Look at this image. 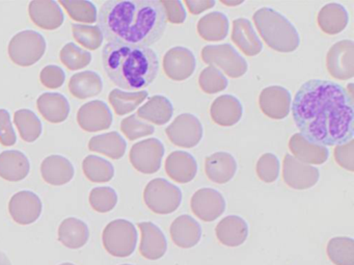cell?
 Here are the masks:
<instances>
[{"mask_svg": "<svg viewBox=\"0 0 354 265\" xmlns=\"http://www.w3.org/2000/svg\"><path fill=\"white\" fill-rule=\"evenodd\" d=\"M292 116L300 134L312 144L339 146L353 138V98L335 82H304L296 93Z\"/></svg>", "mask_w": 354, "mask_h": 265, "instance_id": "1", "label": "cell"}, {"mask_svg": "<svg viewBox=\"0 0 354 265\" xmlns=\"http://www.w3.org/2000/svg\"><path fill=\"white\" fill-rule=\"evenodd\" d=\"M98 24L109 43L149 47L160 40L167 20L160 0H109Z\"/></svg>", "mask_w": 354, "mask_h": 265, "instance_id": "2", "label": "cell"}, {"mask_svg": "<svg viewBox=\"0 0 354 265\" xmlns=\"http://www.w3.org/2000/svg\"><path fill=\"white\" fill-rule=\"evenodd\" d=\"M105 73L113 84L129 91L150 86L159 72V59L149 47L107 43L102 51Z\"/></svg>", "mask_w": 354, "mask_h": 265, "instance_id": "3", "label": "cell"}, {"mask_svg": "<svg viewBox=\"0 0 354 265\" xmlns=\"http://www.w3.org/2000/svg\"><path fill=\"white\" fill-rule=\"evenodd\" d=\"M254 21L263 41L273 51L289 53L299 47L300 37L295 26L275 10H258L254 13Z\"/></svg>", "mask_w": 354, "mask_h": 265, "instance_id": "4", "label": "cell"}, {"mask_svg": "<svg viewBox=\"0 0 354 265\" xmlns=\"http://www.w3.org/2000/svg\"><path fill=\"white\" fill-rule=\"evenodd\" d=\"M138 237L136 226L131 221L115 219L103 231V246L111 256L126 258L131 256L136 250Z\"/></svg>", "mask_w": 354, "mask_h": 265, "instance_id": "5", "label": "cell"}, {"mask_svg": "<svg viewBox=\"0 0 354 265\" xmlns=\"http://www.w3.org/2000/svg\"><path fill=\"white\" fill-rule=\"evenodd\" d=\"M144 201L147 207L156 214H171L181 205L182 192L167 180L156 178L145 188Z\"/></svg>", "mask_w": 354, "mask_h": 265, "instance_id": "6", "label": "cell"}, {"mask_svg": "<svg viewBox=\"0 0 354 265\" xmlns=\"http://www.w3.org/2000/svg\"><path fill=\"white\" fill-rule=\"evenodd\" d=\"M46 51V41L35 30H24L13 37L9 44V55L14 64L30 67L38 63Z\"/></svg>", "mask_w": 354, "mask_h": 265, "instance_id": "7", "label": "cell"}, {"mask_svg": "<svg viewBox=\"0 0 354 265\" xmlns=\"http://www.w3.org/2000/svg\"><path fill=\"white\" fill-rule=\"evenodd\" d=\"M201 55L204 63L221 69L231 78L242 77L248 69L245 59L229 44L208 45Z\"/></svg>", "mask_w": 354, "mask_h": 265, "instance_id": "8", "label": "cell"}, {"mask_svg": "<svg viewBox=\"0 0 354 265\" xmlns=\"http://www.w3.org/2000/svg\"><path fill=\"white\" fill-rule=\"evenodd\" d=\"M165 155V146L158 138H148L133 145L129 159L136 171L142 174H154L159 171Z\"/></svg>", "mask_w": 354, "mask_h": 265, "instance_id": "9", "label": "cell"}, {"mask_svg": "<svg viewBox=\"0 0 354 265\" xmlns=\"http://www.w3.org/2000/svg\"><path fill=\"white\" fill-rule=\"evenodd\" d=\"M167 138L176 146L194 148L203 138V125L192 113H182L165 129Z\"/></svg>", "mask_w": 354, "mask_h": 265, "instance_id": "10", "label": "cell"}, {"mask_svg": "<svg viewBox=\"0 0 354 265\" xmlns=\"http://www.w3.org/2000/svg\"><path fill=\"white\" fill-rule=\"evenodd\" d=\"M326 67L335 80H351L354 76V43L343 40L333 45L327 53Z\"/></svg>", "mask_w": 354, "mask_h": 265, "instance_id": "11", "label": "cell"}, {"mask_svg": "<svg viewBox=\"0 0 354 265\" xmlns=\"http://www.w3.org/2000/svg\"><path fill=\"white\" fill-rule=\"evenodd\" d=\"M319 170L306 165L295 157L286 154L283 163V178L285 183L293 190H304L316 185L319 180Z\"/></svg>", "mask_w": 354, "mask_h": 265, "instance_id": "12", "label": "cell"}, {"mask_svg": "<svg viewBox=\"0 0 354 265\" xmlns=\"http://www.w3.org/2000/svg\"><path fill=\"white\" fill-rule=\"evenodd\" d=\"M192 212L204 221H213L223 214L225 200L221 192L213 188L196 190L190 201Z\"/></svg>", "mask_w": 354, "mask_h": 265, "instance_id": "13", "label": "cell"}, {"mask_svg": "<svg viewBox=\"0 0 354 265\" xmlns=\"http://www.w3.org/2000/svg\"><path fill=\"white\" fill-rule=\"evenodd\" d=\"M196 61L194 53L185 47H174L163 57V70L167 77L183 82L194 74Z\"/></svg>", "mask_w": 354, "mask_h": 265, "instance_id": "14", "label": "cell"}, {"mask_svg": "<svg viewBox=\"0 0 354 265\" xmlns=\"http://www.w3.org/2000/svg\"><path fill=\"white\" fill-rule=\"evenodd\" d=\"M42 208V202L38 194L30 190L17 192L9 203L10 214L19 225H30L38 221Z\"/></svg>", "mask_w": 354, "mask_h": 265, "instance_id": "15", "label": "cell"}, {"mask_svg": "<svg viewBox=\"0 0 354 265\" xmlns=\"http://www.w3.org/2000/svg\"><path fill=\"white\" fill-rule=\"evenodd\" d=\"M291 101V93L279 86L264 89L259 97L261 111L273 120L285 119L289 115Z\"/></svg>", "mask_w": 354, "mask_h": 265, "instance_id": "16", "label": "cell"}, {"mask_svg": "<svg viewBox=\"0 0 354 265\" xmlns=\"http://www.w3.org/2000/svg\"><path fill=\"white\" fill-rule=\"evenodd\" d=\"M77 122L84 131H102L109 129L113 124V113L103 101H91L80 107Z\"/></svg>", "mask_w": 354, "mask_h": 265, "instance_id": "17", "label": "cell"}, {"mask_svg": "<svg viewBox=\"0 0 354 265\" xmlns=\"http://www.w3.org/2000/svg\"><path fill=\"white\" fill-rule=\"evenodd\" d=\"M142 234L140 253L148 260H159L167 250V241L160 228L151 221L138 223Z\"/></svg>", "mask_w": 354, "mask_h": 265, "instance_id": "18", "label": "cell"}, {"mask_svg": "<svg viewBox=\"0 0 354 265\" xmlns=\"http://www.w3.org/2000/svg\"><path fill=\"white\" fill-rule=\"evenodd\" d=\"M32 21L40 28L53 30L62 26L64 14L55 0H35L28 7Z\"/></svg>", "mask_w": 354, "mask_h": 265, "instance_id": "19", "label": "cell"}, {"mask_svg": "<svg viewBox=\"0 0 354 265\" xmlns=\"http://www.w3.org/2000/svg\"><path fill=\"white\" fill-rule=\"evenodd\" d=\"M165 172L167 176L178 183L192 181L198 173L196 158L185 151L171 152L165 161Z\"/></svg>", "mask_w": 354, "mask_h": 265, "instance_id": "20", "label": "cell"}, {"mask_svg": "<svg viewBox=\"0 0 354 265\" xmlns=\"http://www.w3.org/2000/svg\"><path fill=\"white\" fill-rule=\"evenodd\" d=\"M171 237L176 246L182 248H190L196 246L202 237V228L200 223L190 217L183 214L175 219L171 223Z\"/></svg>", "mask_w": 354, "mask_h": 265, "instance_id": "21", "label": "cell"}, {"mask_svg": "<svg viewBox=\"0 0 354 265\" xmlns=\"http://www.w3.org/2000/svg\"><path fill=\"white\" fill-rule=\"evenodd\" d=\"M237 163L233 155L216 152L209 155L205 161L207 177L215 183L225 184L231 181L237 172Z\"/></svg>", "mask_w": 354, "mask_h": 265, "instance_id": "22", "label": "cell"}, {"mask_svg": "<svg viewBox=\"0 0 354 265\" xmlns=\"http://www.w3.org/2000/svg\"><path fill=\"white\" fill-rule=\"evenodd\" d=\"M243 109L241 102L232 95H223L213 101L210 115L213 122L223 127H231L241 120Z\"/></svg>", "mask_w": 354, "mask_h": 265, "instance_id": "23", "label": "cell"}, {"mask_svg": "<svg viewBox=\"0 0 354 265\" xmlns=\"http://www.w3.org/2000/svg\"><path fill=\"white\" fill-rule=\"evenodd\" d=\"M215 233L221 244L236 248L243 244L248 239V225L242 217L229 215L217 223Z\"/></svg>", "mask_w": 354, "mask_h": 265, "instance_id": "24", "label": "cell"}, {"mask_svg": "<svg viewBox=\"0 0 354 265\" xmlns=\"http://www.w3.org/2000/svg\"><path fill=\"white\" fill-rule=\"evenodd\" d=\"M232 41L248 57L258 55L263 49L262 42L254 32L252 22L245 18L234 20Z\"/></svg>", "mask_w": 354, "mask_h": 265, "instance_id": "25", "label": "cell"}, {"mask_svg": "<svg viewBox=\"0 0 354 265\" xmlns=\"http://www.w3.org/2000/svg\"><path fill=\"white\" fill-rule=\"evenodd\" d=\"M43 179L51 185L67 184L74 177V167L71 161L59 155L46 157L41 165Z\"/></svg>", "mask_w": 354, "mask_h": 265, "instance_id": "26", "label": "cell"}, {"mask_svg": "<svg viewBox=\"0 0 354 265\" xmlns=\"http://www.w3.org/2000/svg\"><path fill=\"white\" fill-rule=\"evenodd\" d=\"M289 148L297 161L306 165H322L328 159V149L312 144L300 134L290 138Z\"/></svg>", "mask_w": 354, "mask_h": 265, "instance_id": "27", "label": "cell"}, {"mask_svg": "<svg viewBox=\"0 0 354 265\" xmlns=\"http://www.w3.org/2000/svg\"><path fill=\"white\" fill-rule=\"evenodd\" d=\"M30 161L24 153L17 150L5 151L0 154V177L10 182H17L28 177Z\"/></svg>", "mask_w": 354, "mask_h": 265, "instance_id": "28", "label": "cell"}, {"mask_svg": "<svg viewBox=\"0 0 354 265\" xmlns=\"http://www.w3.org/2000/svg\"><path fill=\"white\" fill-rule=\"evenodd\" d=\"M39 111L46 121L57 124L67 120L70 104L67 98L59 93H44L37 101Z\"/></svg>", "mask_w": 354, "mask_h": 265, "instance_id": "29", "label": "cell"}, {"mask_svg": "<svg viewBox=\"0 0 354 265\" xmlns=\"http://www.w3.org/2000/svg\"><path fill=\"white\" fill-rule=\"evenodd\" d=\"M317 22L323 33L329 36H335L345 30L349 22V15L343 6L328 3L319 12Z\"/></svg>", "mask_w": 354, "mask_h": 265, "instance_id": "30", "label": "cell"}, {"mask_svg": "<svg viewBox=\"0 0 354 265\" xmlns=\"http://www.w3.org/2000/svg\"><path fill=\"white\" fill-rule=\"evenodd\" d=\"M174 107L167 97L156 95L151 97L138 111V117L155 125H165L173 117Z\"/></svg>", "mask_w": 354, "mask_h": 265, "instance_id": "31", "label": "cell"}, {"mask_svg": "<svg viewBox=\"0 0 354 265\" xmlns=\"http://www.w3.org/2000/svg\"><path fill=\"white\" fill-rule=\"evenodd\" d=\"M90 238L88 225L82 219L69 217L59 228V240L68 248H82Z\"/></svg>", "mask_w": 354, "mask_h": 265, "instance_id": "32", "label": "cell"}, {"mask_svg": "<svg viewBox=\"0 0 354 265\" xmlns=\"http://www.w3.org/2000/svg\"><path fill=\"white\" fill-rule=\"evenodd\" d=\"M103 82L96 72L84 71L74 74L69 82V91L72 96L84 100L100 94Z\"/></svg>", "mask_w": 354, "mask_h": 265, "instance_id": "33", "label": "cell"}, {"mask_svg": "<svg viewBox=\"0 0 354 265\" xmlns=\"http://www.w3.org/2000/svg\"><path fill=\"white\" fill-rule=\"evenodd\" d=\"M229 28L227 16L219 12H213L201 18L198 24V33L203 40L217 42L227 38Z\"/></svg>", "mask_w": 354, "mask_h": 265, "instance_id": "34", "label": "cell"}, {"mask_svg": "<svg viewBox=\"0 0 354 265\" xmlns=\"http://www.w3.org/2000/svg\"><path fill=\"white\" fill-rule=\"evenodd\" d=\"M126 148H127L126 140L117 131L94 136L88 143V149L91 151L101 153L115 161L124 156Z\"/></svg>", "mask_w": 354, "mask_h": 265, "instance_id": "35", "label": "cell"}, {"mask_svg": "<svg viewBox=\"0 0 354 265\" xmlns=\"http://www.w3.org/2000/svg\"><path fill=\"white\" fill-rule=\"evenodd\" d=\"M82 171L90 181L104 183L115 176L113 165L106 159L96 155H88L82 161Z\"/></svg>", "mask_w": 354, "mask_h": 265, "instance_id": "36", "label": "cell"}, {"mask_svg": "<svg viewBox=\"0 0 354 265\" xmlns=\"http://www.w3.org/2000/svg\"><path fill=\"white\" fill-rule=\"evenodd\" d=\"M147 97H148L147 91L130 93L115 89L111 91L109 99L115 113L119 116H125L140 107L146 100Z\"/></svg>", "mask_w": 354, "mask_h": 265, "instance_id": "37", "label": "cell"}, {"mask_svg": "<svg viewBox=\"0 0 354 265\" xmlns=\"http://www.w3.org/2000/svg\"><path fill=\"white\" fill-rule=\"evenodd\" d=\"M326 253L335 265H354V240L351 237L331 238L327 244Z\"/></svg>", "mask_w": 354, "mask_h": 265, "instance_id": "38", "label": "cell"}, {"mask_svg": "<svg viewBox=\"0 0 354 265\" xmlns=\"http://www.w3.org/2000/svg\"><path fill=\"white\" fill-rule=\"evenodd\" d=\"M14 122L24 142L34 143L42 134V123L38 116L30 109H20L16 111Z\"/></svg>", "mask_w": 354, "mask_h": 265, "instance_id": "39", "label": "cell"}, {"mask_svg": "<svg viewBox=\"0 0 354 265\" xmlns=\"http://www.w3.org/2000/svg\"><path fill=\"white\" fill-rule=\"evenodd\" d=\"M59 57H61L62 63L72 71L84 69V67L90 65L91 61H92L91 53L74 43H68L67 45H65L62 49Z\"/></svg>", "mask_w": 354, "mask_h": 265, "instance_id": "40", "label": "cell"}, {"mask_svg": "<svg viewBox=\"0 0 354 265\" xmlns=\"http://www.w3.org/2000/svg\"><path fill=\"white\" fill-rule=\"evenodd\" d=\"M62 6L65 8L70 18L74 21L82 24H94L97 20L96 7L88 0H76V1H61Z\"/></svg>", "mask_w": 354, "mask_h": 265, "instance_id": "41", "label": "cell"}, {"mask_svg": "<svg viewBox=\"0 0 354 265\" xmlns=\"http://www.w3.org/2000/svg\"><path fill=\"white\" fill-rule=\"evenodd\" d=\"M198 84L202 89L203 92L206 94H216L227 88V77L225 74L217 69V68L209 66L206 69L201 72L200 77H198Z\"/></svg>", "mask_w": 354, "mask_h": 265, "instance_id": "42", "label": "cell"}, {"mask_svg": "<svg viewBox=\"0 0 354 265\" xmlns=\"http://www.w3.org/2000/svg\"><path fill=\"white\" fill-rule=\"evenodd\" d=\"M72 33L76 42L90 51H97L103 42V35L98 26L73 24Z\"/></svg>", "mask_w": 354, "mask_h": 265, "instance_id": "43", "label": "cell"}, {"mask_svg": "<svg viewBox=\"0 0 354 265\" xmlns=\"http://www.w3.org/2000/svg\"><path fill=\"white\" fill-rule=\"evenodd\" d=\"M88 200L95 211L106 213L113 210L117 205L118 194L113 188L103 186V188H94L91 192Z\"/></svg>", "mask_w": 354, "mask_h": 265, "instance_id": "44", "label": "cell"}, {"mask_svg": "<svg viewBox=\"0 0 354 265\" xmlns=\"http://www.w3.org/2000/svg\"><path fill=\"white\" fill-rule=\"evenodd\" d=\"M121 130L130 140L151 136L155 131L154 126L140 119L136 115H131L124 119L121 123Z\"/></svg>", "mask_w": 354, "mask_h": 265, "instance_id": "45", "label": "cell"}, {"mask_svg": "<svg viewBox=\"0 0 354 265\" xmlns=\"http://www.w3.org/2000/svg\"><path fill=\"white\" fill-rule=\"evenodd\" d=\"M279 161L274 154L266 153L257 163V174L263 182L272 183L279 178Z\"/></svg>", "mask_w": 354, "mask_h": 265, "instance_id": "46", "label": "cell"}, {"mask_svg": "<svg viewBox=\"0 0 354 265\" xmlns=\"http://www.w3.org/2000/svg\"><path fill=\"white\" fill-rule=\"evenodd\" d=\"M65 72L61 67L55 65L47 66L40 74V80L43 86L51 90L61 88L65 82Z\"/></svg>", "mask_w": 354, "mask_h": 265, "instance_id": "47", "label": "cell"}, {"mask_svg": "<svg viewBox=\"0 0 354 265\" xmlns=\"http://www.w3.org/2000/svg\"><path fill=\"white\" fill-rule=\"evenodd\" d=\"M17 140L15 130L12 125L9 111L0 109V143L6 147L14 146Z\"/></svg>", "mask_w": 354, "mask_h": 265, "instance_id": "48", "label": "cell"}, {"mask_svg": "<svg viewBox=\"0 0 354 265\" xmlns=\"http://www.w3.org/2000/svg\"><path fill=\"white\" fill-rule=\"evenodd\" d=\"M335 161L339 167L347 170L349 172H353L354 170V143L350 140L347 144L339 145L335 147Z\"/></svg>", "mask_w": 354, "mask_h": 265, "instance_id": "49", "label": "cell"}, {"mask_svg": "<svg viewBox=\"0 0 354 265\" xmlns=\"http://www.w3.org/2000/svg\"><path fill=\"white\" fill-rule=\"evenodd\" d=\"M167 21L173 24H182L186 20V11L182 1L163 0L161 1Z\"/></svg>", "mask_w": 354, "mask_h": 265, "instance_id": "50", "label": "cell"}, {"mask_svg": "<svg viewBox=\"0 0 354 265\" xmlns=\"http://www.w3.org/2000/svg\"><path fill=\"white\" fill-rule=\"evenodd\" d=\"M214 0H196V1H192V0H186L185 5L187 6L188 10L192 15H198L207 10L212 9L215 6Z\"/></svg>", "mask_w": 354, "mask_h": 265, "instance_id": "51", "label": "cell"}, {"mask_svg": "<svg viewBox=\"0 0 354 265\" xmlns=\"http://www.w3.org/2000/svg\"><path fill=\"white\" fill-rule=\"evenodd\" d=\"M0 265H12L11 260L5 253L0 250Z\"/></svg>", "mask_w": 354, "mask_h": 265, "instance_id": "52", "label": "cell"}, {"mask_svg": "<svg viewBox=\"0 0 354 265\" xmlns=\"http://www.w3.org/2000/svg\"><path fill=\"white\" fill-rule=\"evenodd\" d=\"M223 3L227 6H238L241 5L242 1H223Z\"/></svg>", "mask_w": 354, "mask_h": 265, "instance_id": "53", "label": "cell"}, {"mask_svg": "<svg viewBox=\"0 0 354 265\" xmlns=\"http://www.w3.org/2000/svg\"><path fill=\"white\" fill-rule=\"evenodd\" d=\"M61 265H75V264H73V263L66 262V263H63V264H61Z\"/></svg>", "mask_w": 354, "mask_h": 265, "instance_id": "54", "label": "cell"}, {"mask_svg": "<svg viewBox=\"0 0 354 265\" xmlns=\"http://www.w3.org/2000/svg\"><path fill=\"white\" fill-rule=\"evenodd\" d=\"M122 265H131V264H122Z\"/></svg>", "mask_w": 354, "mask_h": 265, "instance_id": "55", "label": "cell"}]
</instances>
